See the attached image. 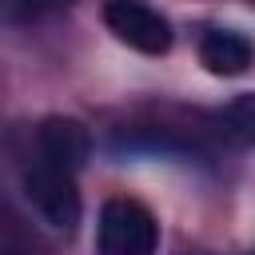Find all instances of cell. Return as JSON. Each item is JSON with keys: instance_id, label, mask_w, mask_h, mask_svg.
I'll list each match as a JSON object with an SVG mask.
<instances>
[{"instance_id": "6da1fadb", "label": "cell", "mask_w": 255, "mask_h": 255, "mask_svg": "<svg viewBox=\"0 0 255 255\" xmlns=\"http://www.w3.org/2000/svg\"><path fill=\"white\" fill-rule=\"evenodd\" d=\"M155 247H159V223L139 199L112 195L100 207V251L104 255H155Z\"/></svg>"}, {"instance_id": "7a4b0ae2", "label": "cell", "mask_w": 255, "mask_h": 255, "mask_svg": "<svg viewBox=\"0 0 255 255\" xmlns=\"http://www.w3.org/2000/svg\"><path fill=\"white\" fill-rule=\"evenodd\" d=\"M104 24L116 32V40H124L128 48H135L143 56H167V48H171V24L143 0H108Z\"/></svg>"}, {"instance_id": "3957f363", "label": "cell", "mask_w": 255, "mask_h": 255, "mask_svg": "<svg viewBox=\"0 0 255 255\" xmlns=\"http://www.w3.org/2000/svg\"><path fill=\"white\" fill-rule=\"evenodd\" d=\"M24 195L28 203L60 231H72L80 223V191H76V179L72 171H60L52 163H36L28 175H24Z\"/></svg>"}, {"instance_id": "277c9868", "label": "cell", "mask_w": 255, "mask_h": 255, "mask_svg": "<svg viewBox=\"0 0 255 255\" xmlns=\"http://www.w3.org/2000/svg\"><path fill=\"white\" fill-rule=\"evenodd\" d=\"M36 143H40V163H52V167H60V171H80L84 163H88V155H92V135H88V128L80 124V120H72V116H48L44 124H40V131H36Z\"/></svg>"}, {"instance_id": "5b68a950", "label": "cell", "mask_w": 255, "mask_h": 255, "mask_svg": "<svg viewBox=\"0 0 255 255\" xmlns=\"http://www.w3.org/2000/svg\"><path fill=\"white\" fill-rule=\"evenodd\" d=\"M199 64H203L211 76H239V72H247V64H251V44H247L239 32L211 28V32L199 40Z\"/></svg>"}, {"instance_id": "8992f818", "label": "cell", "mask_w": 255, "mask_h": 255, "mask_svg": "<svg viewBox=\"0 0 255 255\" xmlns=\"http://www.w3.org/2000/svg\"><path fill=\"white\" fill-rule=\"evenodd\" d=\"M227 124H231L239 135L255 139V92H243V96L231 100V108H227Z\"/></svg>"}, {"instance_id": "52a82bcc", "label": "cell", "mask_w": 255, "mask_h": 255, "mask_svg": "<svg viewBox=\"0 0 255 255\" xmlns=\"http://www.w3.org/2000/svg\"><path fill=\"white\" fill-rule=\"evenodd\" d=\"M40 12V0H0V20H12V24H24Z\"/></svg>"}]
</instances>
